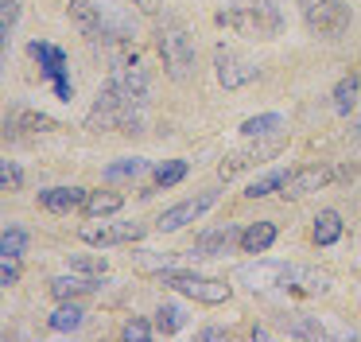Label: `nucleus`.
Returning <instances> with one entry per match:
<instances>
[{
    "instance_id": "obj_6",
    "label": "nucleus",
    "mask_w": 361,
    "mask_h": 342,
    "mask_svg": "<svg viewBox=\"0 0 361 342\" xmlns=\"http://www.w3.org/2000/svg\"><path fill=\"white\" fill-rule=\"evenodd\" d=\"M288 269L291 264H283V261H264V256H257V261L241 264V269L233 272V280L245 284L249 292H272V288L288 284Z\"/></svg>"
},
{
    "instance_id": "obj_31",
    "label": "nucleus",
    "mask_w": 361,
    "mask_h": 342,
    "mask_svg": "<svg viewBox=\"0 0 361 342\" xmlns=\"http://www.w3.org/2000/svg\"><path fill=\"white\" fill-rule=\"evenodd\" d=\"M20 16V0H0V35H4V47H8V31Z\"/></svg>"
},
{
    "instance_id": "obj_19",
    "label": "nucleus",
    "mask_w": 361,
    "mask_h": 342,
    "mask_svg": "<svg viewBox=\"0 0 361 342\" xmlns=\"http://www.w3.org/2000/svg\"><path fill=\"white\" fill-rule=\"evenodd\" d=\"M342 214L338 210H319V218H314V230H311V237H314V245H334L338 237H342Z\"/></svg>"
},
{
    "instance_id": "obj_21",
    "label": "nucleus",
    "mask_w": 361,
    "mask_h": 342,
    "mask_svg": "<svg viewBox=\"0 0 361 342\" xmlns=\"http://www.w3.org/2000/svg\"><path fill=\"white\" fill-rule=\"evenodd\" d=\"M280 129H283V117L280 113H260V117H249V121L241 124V136L260 140V136H276Z\"/></svg>"
},
{
    "instance_id": "obj_15",
    "label": "nucleus",
    "mask_w": 361,
    "mask_h": 342,
    "mask_svg": "<svg viewBox=\"0 0 361 342\" xmlns=\"http://www.w3.org/2000/svg\"><path fill=\"white\" fill-rule=\"evenodd\" d=\"M86 187H47V191H39V206L51 210V214H66V210L82 206L86 202Z\"/></svg>"
},
{
    "instance_id": "obj_9",
    "label": "nucleus",
    "mask_w": 361,
    "mask_h": 342,
    "mask_svg": "<svg viewBox=\"0 0 361 342\" xmlns=\"http://www.w3.org/2000/svg\"><path fill=\"white\" fill-rule=\"evenodd\" d=\"M78 233L86 245H125V241L144 237V225L140 222H97V218H90Z\"/></svg>"
},
{
    "instance_id": "obj_35",
    "label": "nucleus",
    "mask_w": 361,
    "mask_h": 342,
    "mask_svg": "<svg viewBox=\"0 0 361 342\" xmlns=\"http://www.w3.org/2000/svg\"><path fill=\"white\" fill-rule=\"evenodd\" d=\"M133 4H136V12H144V16H159L167 0H133Z\"/></svg>"
},
{
    "instance_id": "obj_17",
    "label": "nucleus",
    "mask_w": 361,
    "mask_h": 342,
    "mask_svg": "<svg viewBox=\"0 0 361 342\" xmlns=\"http://www.w3.org/2000/svg\"><path fill=\"white\" fill-rule=\"evenodd\" d=\"M51 295H55V300H78V295H86V292H97V288H102V276H55L51 280Z\"/></svg>"
},
{
    "instance_id": "obj_12",
    "label": "nucleus",
    "mask_w": 361,
    "mask_h": 342,
    "mask_svg": "<svg viewBox=\"0 0 361 342\" xmlns=\"http://www.w3.org/2000/svg\"><path fill=\"white\" fill-rule=\"evenodd\" d=\"M32 54L43 62V70L51 74L55 93H59L63 101H71V98H74V86H71V78H66V54L59 51V47H51V43H39V39L32 43Z\"/></svg>"
},
{
    "instance_id": "obj_1",
    "label": "nucleus",
    "mask_w": 361,
    "mask_h": 342,
    "mask_svg": "<svg viewBox=\"0 0 361 342\" xmlns=\"http://www.w3.org/2000/svg\"><path fill=\"white\" fill-rule=\"evenodd\" d=\"M144 105H148V70L140 62H128V66H113L109 82L102 86L94 109L86 117L90 132H140L144 124Z\"/></svg>"
},
{
    "instance_id": "obj_23",
    "label": "nucleus",
    "mask_w": 361,
    "mask_h": 342,
    "mask_svg": "<svg viewBox=\"0 0 361 342\" xmlns=\"http://www.w3.org/2000/svg\"><path fill=\"white\" fill-rule=\"evenodd\" d=\"M66 264H71V272H82V276H105L109 272V261L94 253H66Z\"/></svg>"
},
{
    "instance_id": "obj_27",
    "label": "nucleus",
    "mask_w": 361,
    "mask_h": 342,
    "mask_svg": "<svg viewBox=\"0 0 361 342\" xmlns=\"http://www.w3.org/2000/svg\"><path fill=\"white\" fill-rule=\"evenodd\" d=\"M27 230H20V225H4V237H0V256H24L27 249Z\"/></svg>"
},
{
    "instance_id": "obj_7",
    "label": "nucleus",
    "mask_w": 361,
    "mask_h": 342,
    "mask_svg": "<svg viewBox=\"0 0 361 342\" xmlns=\"http://www.w3.org/2000/svg\"><path fill=\"white\" fill-rule=\"evenodd\" d=\"M214 66H218V82L226 90H241V86L257 82V74H260L257 62L241 59L233 47H214Z\"/></svg>"
},
{
    "instance_id": "obj_16",
    "label": "nucleus",
    "mask_w": 361,
    "mask_h": 342,
    "mask_svg": "<svg viewBox=\"0 0 361 342\" xmlns=\"http://www.w3.org/2000/svg\"><path fill=\"white\" fill-rule=\"evenodd\" d=\"M59 129L47 113H35V109H16L12 117H4V136H16V132H51Z\"/></svg>"
},
{
    "instance_id": "obj_25",
    "label": "nucleus",
    "mask_w": 361,
    "mask_h": 342,
    "mask_svg": "<svg viewBox=\"0 0 361 342\" xmlns=\"http://www.w3.org/2000/svg\"><path fill=\"white\" fill-rule=\"evenodd\" d=\"M288 334H291V338H326V331H322L319 319L303 315V311H295V315L288 319Z\"/></svg>"
},
{
    "instance_id": "obj_4",
    "label": "nucleus",
    "mask_w": 361,
    "mask_h": 342,
    "mask_svg": "<svg viewBox=\"0 0 361 342\" xmlns=\"http://www.w3.org/2000/svg\"><path fill=\"white\" fill-rule=\"evenodd\" d=\"M299 12H303V23L311 35L322 39H338L345 28H350V4L345 0H295Z\"/></svg>"
},
{
    "instance_id": "obj_36",
    "label": "nucleus",
    "mask_w": 361,
    "mask_h": 342,
    "mask_svg": "<svg viewBox=\"0 0 361 342\" xmlns=\"http://www.w3.org/2000/svg\"><path fill=\"white\" fill-rule=\"evenodd\" d=\"M202 338H206V342H214V338H226V331H221V326H206V331H202Z\"/></svg>"
},
{
    "instance_id": "obj_3",
    "label": "nucleus",
    "mask_w": 361,
    "mask_h": 342,
    "mask_svg": "<svg viewBox=\"0 0 361 342\" xmlns=\"http://www.w3.org/2000/svg\"><path fill=\"white\" fill-rule=\"evenodd\" d=\"M218 23L233 28L237 35H245V39H276L283 31V16L272 0H245L241 8L218 12Z\"/></svg>"
},
{
    "instance_id": "obj_29",
    "label": "nucleus",
    "mask_w": 361,
    "mask_h": 342,
    "mask_svg": "<svg viewBox=\"0 0 361 342\" xmlns=\"http://www.w3.org/2000/svg\"><path fill=\"white\" fill-rule=\"evenodd\" d=\"M187 171H190V163L187 160H167V163H159L156 167V187H175L179 179H187Z\"/></svg>"
},
{
    "instance_id": "obj_20",
    "label": "nucleus",
    "mask_w": 361,
    "mask_h": 342,
    "mask_svg": "<svg viewBox=\"0 0 361 342\" xmlns=\"http://www.w3.org/2000/svg\"><path fill=\"white\" fill-rule=\"evenodd\" d=\"M82 319H86V311H82V303H74V300H59L55 315H51L47 323H51V331L66 334V331H78V326H82Z\"/></svg>"
},
{
    "instance_id": "obj_5",
    "label": "nucleus",
    "mask_w": 361,
    "mask_h": 342,
    "mask_svg": "<svg viewBox=\"0 0 361 342\" xmlns=\"http://www.w3.org/2000/svg\"><path fill=\"white\" fill-rule=\"evenodd\" d=\"M159 280H164L171 292H183V295H190V300H198V303H226L229 295H233V288H229L226 280L198 276V272H171L167 269Z\"/></svg>"
},
{
    "instance_id": "obj_30",
    "label": "nucleus",
    "mask_w": 361,
    "mask_h": 342,
    "mask_svg": "<svg viewBox=\"0 0 361 342\" xmlns=\"http://www.w3.org/2000/svg\"><path fill=\"white\" fill-rule=\"evenodd\" d=\"M140 171H148V160H117L105 167V179H136Z\"/></svg>"
},
{
    "instance_id": "obj_34",
    "label": "nucleus",
    "mask_w": 361,
    "mask_h": 342,
    "mask_svg": "<svg viewBox=\"0 0 361 342\" xmlns=\"http://www.w3.org/2000/svg\"><path fill=\"white\" fill-rule=\"evenodd\" d=\"M0 179H4V191H20V183H24V175H20V167L12 160H4V167H0Z\"/></svg>"
},
{
    "instance_id": "obj_32",
    "label": "nucleus",
    "mask_w": 361,
    "mask_h": 342,
    "mask_svg": "<svg viewBox=\"0 0 361 342\" xmlns=\"http://www.w3.org/2000/svg\"><path fill=\"white\" fill-rule=\"evenodd\" d=\"M125 338L128 342H148L152 338V323H148V319H128V323H125Z\"/></svg>"
},
{
    "instance_id": "obj_8",
    "label": "nucleus",
    "mask_w": 361,
    "mask_h": 342,
    "mask_svg": "<svg viewBox=\"0 0 361 342\" xmlns=\"http://www.w3.org/2000/svg\"><path fill=\"white\" fill-rule=\"evenodd\" d=\"M218 199H221V191H202V194H195V199L179 202V206L164 210V214L156 218V230H159V233H175V230H183L187 222H198V218H202Z\"/></svg>"
},
{
    "instance_id": "obj_2",
    "label": "nucleus",
    "mask_w": 361,
    "mask_h": 342,
    "mask_svg": "<svg viewBox=\"0 0 361 342\" xmlns=\"http://www.w3.org/2000/svg\"><path fill=\"white\" fill-rule=\"evenodd\" d=\"M156 47L164 54V70L175 82H190L195 78V39H190L187 23L179 16L164 12L156 20Z\"/></svg>"
},
{
    "instance_id": "obj_22",
    "label": "nucleus",
    "mask_w": 361,
    "mask_h": 342,
    "mask_svg": "<svg viewBox=\"0 0 361 342\" xmlns=\"http://www.w3.org/2000/svg\"><path fill=\"white\" fill-rule=\"evenodd\" d=\"M82 206H86V214H90V218H105V214H113V210L125 206V199H121L117 191H90Z\"/></svg>"
},
{
    "instance_id": "obj_24",
    "label": "nucleus",
    "mask_w": 361,
    "mask_h": 342,
    "mask_svg": "<svg viewBox=\"0 0 361 342\" xmlns=\"http://www.w3.org/2000/svg\"><path fill=\"white\" fill-rule=\"evenodd\" d=\"M357 90H361V78H357V74H345L342 82L334 86V109H338L342 117L350 113L353 105H357Z\"/></svg>"
},
{
    "instance_id": "obj_26",
    "label": "nucleus",
    "mask_w": 361,
    "mask_h": 342,
    "mask_svg": "<svg viewBox=\"0 0 361 342\" xmlns=\"http://www.w3.org/2000/svg\"><path fill=\"white\" fill-rule=\"evenodd\" d=\"M183 326H187V315H183L179 303H164V307L156 311V331L159 334H175V331H183Z\"/></svg>"
},
{
    "instance_id": "obj_28",
    "label": "nucleus",
    "mask_w": 361,
    "mask_h": 342,
    "mask_svg": "<svg viewBox=\"0 0 361 342\" xmlns=\"http://www.w3.org/2000/svg\"><path fill=\"white\" fill-rule=\"evenodd\" d=\"M283 183H288V171H268L264 179H252V183L245 187V194H249V199H264V194L280 191Z\"/></svg>"
},
{
    "instance_id": "obj_11",
    "label": "nucleus",
    "mask_w": 361,
    "mask_h": 342,
    "mask_svg": "<svg viewBox=\"0 0 361 342\" xmlns=\"http://www.w3.org/2000/svg\"><path fill=\"white\" fill-rule=\"evenodd\" d=\"M334 179V171L326 163H311V167H299V171H288V183H283V199H307L311 191H322V187Z\"/></svg>"
},
{
    "instance_id": "obj_18",
    "label": "nucleus",
    "mask_w": 361,
    "mask_h": 342,
    "mask_svg": "<svg viewBox=\"0 0 361 342\" xmlns=\"http://www.w3.org/2000/svg\"><path fill=\"white\" fill-rule=\"evenodd\" d=\"M276 245V225L272 222H252L249 230H241V249L252 256L268 253V249Z\"/></svg>"
},
{
    "instance_id": "obj_14",
    "label": "nucleus",
    "mask_w": 361,
    "mask_h": 342,
    "mask_svg": "<svg viewBox=\"0 0 361 342\" xmlns=\"http://www.w3.org/2000/svg\"><path fill=\"white\" fill-rule=\"evenodd\" d=\"M66 12H71V23L82 31V35L97 39V35L105 31L102 4H97V0H66Z\"/></svg>"
},
{
    "instance_id": "obj_33",
    "label": "nucleus",
    "mask_w": 361,
    "mask_h": 342,
    "mask_svg": "<svg viewBox=\"0 0 361 342\" xmlns=\"http://www.w3.org/2000/svg\"><path fill=\"white\" fill-rule=\"evenodd\" d=\"M0 284L4 288L20 284V256H4V261H0Z\"/></svg>"
},
{
    "instance_id": "obj_13",
    "label": "nucleus",
    "mask_w": 361,
    "mask_h": 342,
    "mask_svg": "<svg viewBox=\"0 0 361 342\" xmlns=\"http://www.w3.org/2000/svg\"><path fill=\"white\" fill-rule=\"evenodd\" d=\"M233 241H241V230H237L233 222H221V225H214V230L198 233L190 256H221L229 245H233Z\"/></svg>"
},
{
    "instance_id": "obj_10",
    "label": "nucleus",
    "mask_w": 361,
    "mask_h": 342,
    "mask_svg": "<svg viewBox=\"0 0 361 342\" xmlns=\"http://www.w3.org/2000/svg\"><path fill=\"white\" fill-rule=\"evenodd\" d=\"M283 148V140H280V132H276L272 140L268 136H260L252 148H241V152H229L226 160H221V167H218V175L221 179H233L237 171H245V167H252V163H264V160H272L276 152Z\"/></svg>"
}]
</instances>
